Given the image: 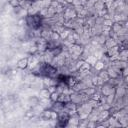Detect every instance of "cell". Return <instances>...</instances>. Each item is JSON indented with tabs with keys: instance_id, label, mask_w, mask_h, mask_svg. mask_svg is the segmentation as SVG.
<instances>
[{
	"instance_id": "6da1fadb",
	"label": "cell",
	"mask_w": 128,
	"mask_h": 128,
	"mask_svg": "<svg viewBox=\"0 0 128 128\" xmlns=\"http://www.w3.org/2000/svg\"><path fill=\"white\" fill-rule=\"evenodd\" d=\"M29 66V57L26 56V57H23L21 59H19L16 63V67L18 69H21V70H25L27 69Z\"/></svg>"
},
{
	"instance_id": "7a4b0ae2",
	"label": "cell",
	"mask_w": 128,
	"mask_h": 128,
	"mask_svg": "<svg viewBox=\"0 0 128 128\" xmlns=\"http://www.w3.org/2000/svg\"><path fill=\"white\" fill-rule=\"evenodd\" d=\"M52 112H53V110H51V109H45L41 113V115H40L41 119L42 120H45V121L52 120Z\"/></svg>"
},
{
	"instance_id": "3957f363",
	"label": "cell",
	"mask_w": 128,
	"mask_h": 128,
	"mask_svg": "<svg viewBox=\"0 0 128 128\" xmlns=\"http://www.w3.org/2000/svg\"><path fill=\"white\" fill-rule=\"evenodd\" d=\"M82 51H83V48L77 43H73V45L71 46V52L74 55H81Z\"/></svg>"
},
{
	"instance_id": "277c9868",
	"label": "cell",
	"mask_w": 128,
	"mask_h": 128,
	"mask_svg": "<svg viewBox=\"0 0 128 128\" xmlns=\"http://www.w3.org/2000/svg\"><path fill=\"white\" fill-rule=\"evenodd\" d=\"M50 93H51V92H50L49 89L46 88V87L40 89V91H39V95H40V97L43 98V99H49V97H50Z\"/></svg>"
},
{
	"instance_id": "5b68a950",
	"label": "cell",
	"mask_w": 128,
	"mask_h": 128,
	"mask_svg": "<svg viewBox=\"0 0 128 128\" xmlns=\"http://www.w3.org/2000/svg\"><path fill=\"white\" fill-rule=\"evenodd\" d=\"M49 38L51 41H58L61 39V34H60V32H57V31H51Z\"/></svg>"
},
{
	"instance_id": "8992f818",
	"label": "cell",
	"mask_w": 128,
	"mask_h": 128,
	"mask_svg": "<svg viewBox=\"0 0 128 128\" xmlns=\"http://www.w3.org/2000/svg\"><path fill=\"white\" fill-rule=\"evenodd\" d=\"M93 66H94V68L96 69V71L100 72V71L104 70L105 64H104V62H103V61H101V60H97V61L95 62V64H94Z\"/></svg>"
},
{
	"instance_id": "52a82bcc",
	"label": "cell",
	"mask_w": 128,
	"mask_h": 128,
	"mask_svg": "<svg viewBox=\"0 0 128 128\" xmlns=\"http://www.w3.org/2000/svg\"><path fill=\"white\" fill-rule=\"evenodd\" d=\"M59 96H60V92H59V91H57V90H55V91H53V92H51V93H50V97H49V99L54 103V102L58 101Z\"/></svg>"
},
{
	"instance_id": "ba28073f",
	"label": "cell",
	"mask_w": 128,
	"mask_h": 128,
	"mask_svg": "<svg viewBox=\"0 0 128 128\" xmlns=\"http://www.w3.org/2000/svg\"><path fill=\"white\" fill-rule=\"evenodd\" d=\"M83 93L84 94H86V96L88 95V96H92L93 94H95L96 93V90H95V88H85L84 89V91H83Z\"/></svg>"
},
{
	"instance_id": "9c48e42d",
	"label": "cell",
	"mask_w": 128,
	"mask_h": 128,
	"mask_svg": "<svg viewBox=\"0 0 128 128\" xmlns=\"http://www.w3.org/2000/svg\"><path fill=\"white\" fill-rule=\"evenodd\" d=\"M113 23H114V22H113V20H112L111 18L104 19V21H103V25H104V26H108V27H111Z\"/></svg>"
},
{
	"instance_id": "30bf717a",
	"label": "cell",
	"mask_w": 128,
	"mask_h": 128,
	"mask_svg": "<svg viewBox=\"0 0 128 128\" xmlns=\"http://www.w3.org/2000/svg\"><path fill=\"white\" fill-rule=\"evenodd\" d=\"M34 115H35V113H34L33 110H28V111H26L25 114H24V116H25L26 118H28V119H31L32 117H34Z\"/></svg>"
},
{
	"instance_id": "8fae6325",
	"label": "cell",
	"mask_w": 128,
	"mask_h": 128,
	"mask_svg": "<svg viewBox=\"0 0 128 128\" xmlns=\"http://www.w3.org/2000/svg\"><path fill=\"white\" fill-rule=\"evenodd\" d=\"M97 60H96V58L94 57V56H90V57H88V59L86 60V62L88 63V64H90V65H94L95 64V62H96Z\"/></svg>"
},
{
	"instance_id": "7c38bea8",
	"label": "cell",
	"mask_w": 128,
	"mask_h": 128,
	"mask_svg": "<svg viewBox=\"0 0 128 128\" xmlns=\"http://www.w3.org/2000/svg\"><path fill=\"white\" fill-rule=\"evenodd\" d=\"M25 24H26V19H25V18H21V19H19L18 22H17V25H18V26H23V25H25Z\"/></svg>"
},
{
	"instance_id": "4fadbf2b",
	"label": "cell",
	"mask_w": 128,
	"mask_h": 128,
	"mask_svg": "<svg viewBox=\"0 0 128 128\" xmlns=\"http://www.w3.org/2000/svg\"><path fill=\"white\" fill-rule=\"evenodd\" d=\"M55 1H56L58 4H60V5H63L64 3H66V2H65V0H55Z\"/></svg>"
},
{
	"instance_id": "5bb4252c",
	"label": "cell",
	"mask_w": 128,
	"mask_h": 128,
	"mask_svg": "<svg viewBox=\"0 0 128 128\" xmlns=\"http://www.w3.org/2000/svg\"><path fill=\"white\" fill-rule=\"evenodd\" d=\"M65 2H66L68 5H72L73 2H74V0H65Z\"/></svg>"
}]
</instances>
